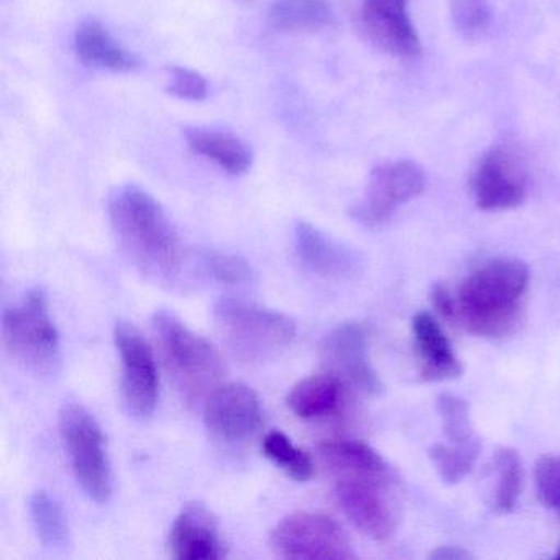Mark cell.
Returning <instances> with one entry per match:
<instances>
[{"label": "cell", "mask_w": 560, "mask_h": 560, "mask_svg": "<svg viewBox=\"0 0 560 560\" xmlns=\"http://www.w3.org/2000/svg\"><path fill=\"white\" fill-rule=\"evenodd\" d=\"M452 15L458 31L477 35L490 25L491 9L488 0H452Z\"/></svg>", "instance_id": "obj_28"}, {"label": "cell", "mask_w": 560, "mask_h": 560, "mask_svg": "<svg viewBox=\"0 0 560 560\" xmlns=\"http://www.w3.org/2000/svg\"><path fill=\"white\" fill-rule=\"evenodd\" d=\"M475 202L481 211H508L523 205L526 182L508 150L497 147L485 153L471 179Z\"/></svg>", "instance_id": "obj_14"}, {"label": "cell", "mask_w": 560, "mask_h": 560, "mask_svg": "<svg viewBox=\"0 0 560 560\" xmlns=\"http://www.w3.org/2000/svg\"><path fill=\"white\" fill-rule=\"evenodd\" d=\"M170 556L179 560H218L225 557L218 520L208 506L192 501L183 506L168 537Z\"/></svg>", "instance_id": "obj_16"}, {"label": "cell", "mask_w": 560, "mask_h": 560, "mask_svg": "<svg viewBox=\"0 0 560 560\" xmlns=\"http://www.w3.org/2000/svg\"><path fill=\"white\" fill-rule=\"evenodd\" d=\"M214 320L242 362H265L284 352L296 339V324L287 314L235 298H222Z\"/></svg>", "instance_id": "obj_5"}, {"label": "cell", "mask_w": 560, "mask_h": 560, "mask_svg": "<svg viewBox=\"0 0 560 560\" xmlns=\"http://www.w3.org/2000/svg\"><path fill=\"white\" fill-rule=\"evenodd\" d=\"M317 451L343 514L372 539L395 536L402 503L398 477L388 462L360 441H326Z\"/></svg>", "instance_id": "obj_1"}, {"label": "cell", "mask_w": 560, "mask_h": 560, "mask_svg": "<svg viewBox=\"0 0 560 560\" xmlns=\"http://www.w3.org/2000/svg\"><path fill=\"white\" fill-rule=\"evenodd\" d=\"M275 556L283 559H353L352 542L337 521L326 514L300 513L283 517L270 533Z\"/></svg>", "instance_id": "obj_8"}, {"label": "cell", "mask_w": 560, "mask_h": 560, "mask_svg": "<svg viewBox=\"0 0 560 560\" xmlns=\"http://www.w3.org/2000/svg\"><path fill=\"white\" fill-rule=\"evenodd\" d=\"M166 91L179 100L202 101L208 96V80L191 68L172 65L168 68Z\"/></svg>", "instance_id": "obj_29"}, {"label": "cell", "mask_w": 560, "mask_h": 560, "mask_svg": "<svg viewBox=\"0 0 560 560\" xmlns=\"http://www.w3.org/2000/svg\"><path fill=\"white\" fill-rule=\"evenodd\" d=\"M294 248L304 268L326 280H346L360 270L362 258L306 221L294 225Z\"/></svg>", "instance_id": "obj_17"}, {"label": "cell", "mask_w": 560, "mask_h": 560, "mask_svg": "<svg viewBox=\"0 0 560 560\" xmlns=\"http://www.w3.org/2000/svg\"><path fill=\"white\" fill-rule=\"evenodd\" d=\"M205 421L215 439L238 444L260 431L264 408L254 389L242 383H228L219 385L206 398Z\"/></svg>", "instance_id": "obj_13"}, {"label": "cell", "mask_w": 560, "mask_h": 560, "mask_svg": "<svg viewBox=\"0 0 560 560\" xmlns=\"http://www.w3.org/2000/svg\"><path fill=\"white\" fill-rule=\"evenodd\" d=\"M424 172L408 160L382 163L370 175L363 198L350 215L366 228L385 224L406 202L424 191Z\"/></svg>", "instance_id": "obj_11"}, {"label": "cell", "mask_w": 560, "mask_h": 560, "mask_svg": "<svg viewBox=\"0 0 560 560\" xmlns=\"http://www.w3.org/2000/svg\"><path fill=\"white\" fill-rule=\"evenodd\" d=\"M74 48L84 65L97 70L129 73L139 67V58L124 48L96 19H84L78 25Z\"/></svg>", "instance_id": "obj_19"}, {"label": "cell", "mask_w": 560, "mask_h": 560, "mask_svg": "<svg viewBox=\"0 0 560 560\" xmlns=\"http://www.w3.org/2000/svg\"><path fill=\"white\" fill-rule=\"evenodd\" d=\"M445 444H435L429 452L439 477L448 485H457L474 470L480 457L481 442L471 422L470 408L455 395L438 398Z\"/></svg>", "instance_id": "obj_10"}, {"label": "cell", "mask_w": 560, "mask_h": 560, "mask_svg": "<svg viewBox=\"0 0 560 560\" xmlns=\"http://www.w3.org/2000/svg\"><path fill=\"white\" fill-rule=\"evenodd\" d=\"M31 516L38 539L50 547H61L67 544L68 521L63 510L55 498L47 491H35L31 498Z\"/></svg>", "instance_id": "obj_23"}, {"label": "cell", "mask_w": 560, "mask_h": 560, "mask_svg": "<svg viewBox=\"0 0 560 560\" xmlns=\"http://www.w3.org/2000/svg\"><path fill=\"white\" fill-rule=\"evenodd\" d=\"M494 467L498 478L494 510L498 513H510L516 506L523 490V464L520 454L514 448H500Z\"/></svg>", "instance_id": "obj_25"}, {"label": "cell", "mask_w": 560, "mask_h": 560, "mask_svg": "<svg viewBox=\"0 0 560 560\" xmlns=\"http://www.w3.org/2000/svg\"><path fill=\"white\" fill-rule=\"evenodd\" d=\"M109 218L133 264L160 281L178 277L185 248L163 206L136 185L117 186L109 196Z\"/></svg>", "instance_id": "obj_2"}, {"label": "cell", "mask_w": 560, "mask_h": 560, "mask_svg": "<svg viewBox=\"0 0 560 560\" xmlns=\"http://www.w3.org/2000/svg\"><path fill=\"white\" fill-rule=\"evenodd\" d=\"M264 454L280 467L288 477L296 481H307L314 475V462L307 452L293 444L281 431H271L265 435Z\"/></svg>", "instance_id": "obj_24"}, {"label": "cell", "mask_w": 560, "mask_h": 560, "mask_svg": "<svg viewBox=\"0 0 560 560\" xmlns=\"http://www.w3.org/2000/svg\"><path fill=\"white\" fill-rule=\"evenodd\" d=\"M432 303L442 316L447 317V319H457V301L452 298L447 288L435 284L434 290H432Z\"/></svg>", "instance_id": "obj_30"}, {"label": "cell", "mask_w": 560, "mask_h": 560, "mask_svg": "<svg viewBox=\"0 0 560 560\" xmlns=\"http://www.w3.org/2000/svg\"><path fill=\"white\" fill-rule=\"evenodd\" d=\"M470 557L467 550L462 547L442 546L438 547L434 552L431 553V559L435 560H465Z\"/></svg>", "instance_id": "obj_31"}, {"label": "cell", "mask_w": 560, "mask_h": 560, "mask_svg": "<svg viewBox=\"0 0 560 560\" xmlns=\"http://www.w3.org/2000/svg\"><path fill=\"white\" fill-rule=\"evenodd\" d=\"M529 268L517 258H494L471 271L457 296V319L475 336L500 339L520 316Z\"/></svg>", "instance_id": "obj_3"}, {"label": "cell", "mask_w": 560, "mask_h": 560, "mask_svg": "<svg viewBox=\"0 0 560 560\" xmlns=\"http://www.w3.org/2000/svg\"><path fill=\"white\" fill-rule=\"evenodd\" d=\"M206 270L219 283L244 284L255 280V270L241 255L208 250L202 255Z\"/></svg>", "instance_id": "obj_26"}, {"label": "cell", "mask_w": 560, "mask_h": 560, "mask_svg": "<svg viewBox=\"0 0 560 560\" xmlns=\"http://www.w3.org/2000/svg\"><path fill=\"white\" fill-rule=\"evenodd\" d=\"M114 342L122 362L124 405L132 418H152L159 402V370L155 353L143 334L127 320H117Z\"/></svg>", "instance_id": "obj_9"}, {"label": "cell", "mask_w": 560, "mask_h": 560, "mask_svg": "<svg viewBox=\"0 0 560 560\" xmlns=\"http://www.w3.org/2000/svg\"><path fill=\"white\" fill-rule=\"evenodd\" d=\"M534 478L540 503L560 516V455L537 458Z\"/></svg>", "instance_id": "obj_27"}, {"label": "cell", "mask_w": 560, "mask_h": 560, "mask_svg": "<svg viewBox=\"0 0 560 560\" xmlns=\"http://www.w3.org/2000/svg\"><path fill=\"white\" fill-rule=\"evenodd\" d=\"M268 22L284 34H314L332 25L334 12L329 0H271Z\"/></svg>", "instance_id": "obj_22"}, {"label": "cell", "mask_w": 560, "mask_h": 560, "mask_svg": "<svg viewBox=\"0 0 560 560\" xmlns=\"http://www.w3.org/2000/svg\"><path fill=\"white\" fill-rule=\"evenodd\" d=\"M186 142L196 155L215 163L229 175H244L254 163L250 147L238 136L214 127H188Z\"/></svg>", "instance_id": "obj_20"}, {"label": "cell", "mask_w": 560, "mask_h": 560, "mask_svg": "<svg viewBox=\"0 0 560 560\" xmlns=\"http://www.w3.org/2000/svg\"><path fill=\"white\" fill-rule=\"evenodd\" d=\"M362 22L369 37L388 54L415 58L421 40L409 18V0H363Z\"/></svg>", "instance_id": "obj_15"}, {"label": "cell", "mask_w": 560, "mask_h": 560, "mask_svg": "<svg viewBox=\"0 0 560 560\" xmlns=\"http://www.w3.org/2000/svg\"><path fill=\"white\" fill-rule=\"evenodd\" d=\"M324 369L339 376L343 383L365 395H378L383 389L373 370L365 327L357 323H343L334 327L320 343Z\"/></svg>", "instance_id": "obj_12"}, {"label": "cell", "mask_w": 560, "mask_h": 560, "mask_svg": "<svg viewBox=\"0 0 560 560\" xmlns=\"http://www.w3.org/2000/svg\"><path fill=\"white\" fill-rule=\"evenodd\" d=\"M9 352L34 375H51L60 365V334L50 316V303L42 288L28 291L2 320Z\"/></svg>", "instance_id": "obj_6"}, {"label": "cell", "mask_w": 560, "mask_h": 560, "mask_svg": "<svg viewBox=\"0 0 560 560\" xmlns=\"http://www.w3.org/2000/svg\"><path fill=\"white\" fill-rule=\"evenodd\" d=\"M556 559L560 560V549H559V552L556 553Z\"/></svg>", "instance_id": "obj_32"}, {"label": "cell", "mask_w": 560, "mask_h": 560, "mask_svg": "<svg viewBox=\"0 0 560 560\" xmlns=\"http://www.w3.org/2000/svg\"><path fill=\"white\" fill-rule=\"evenodd\" d=\"M346 401V383L326 372L307 376L291 388L288 406L303 419H323L342 411Z\"/></svg>", "instance_id": "obj_21"}, {"label": "cell", "mask_w": 560, "mask_h": 560, "mask_svg": "<svg viewBox=\"0 0 560 560\" xmlns=\"http://www.w3.org/2000/svg\"><path fill=\"white\" fill-rule=\"evenodd\" d=\"M412 337L422 380L445 382L458 378L464 373L460 360L455 355L441 324L432 314L418 313L412 317Z\"/></svg>", "instance_id": "obj_18"}, {"label": "cell", "mask_w": 560, "mask_h": 560, "mask_svg": "<svg viewBox=\"0 0 560 560\" xmlns=\"http://www.w3.org/2000/svg\"><path fill=\"white\" fill-rule=\"evenodd\" d=\"M60 432L84 493L104 504L113 494V471L103 429L84 406L68 402L60 411Z\"/></svg>", "instance_id": "obj_7"}, {"label": "cell", "mask_w": 560, "mask_h": 560, "mask_svg": "<svg viewBox=\"0 0 560 560\" xmlns=\"http://www.w3.org/2000/svg\"><path fill=\"white\" fill-rule=\"evenodd\" d=\"M152 326L163 362L178 392L189 402L208 398L221 385L225 373L218 349L170 311H156Z\"/></svg>", "instance_id": "obj_4"}]
</instances>
